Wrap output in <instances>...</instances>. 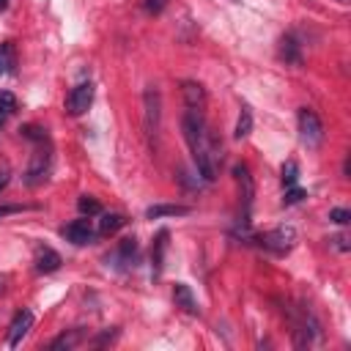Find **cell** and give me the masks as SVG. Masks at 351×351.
I'll return each instance as SVG.
<instances>
[{"mask_svg":"<svg viewBox=\"0 0 351 351\" xmlns=\"http://www.w3.org/2000/svg\"><path fill=\"white\" fill-rule=\"evenodd\" d=\"M280 173H282V184H285V186H293V184L299 181V165H296L293 159H288Z\"/></svg>","mask_w":351,"mask_h":351,"instance_id":"20","label":"cell"},{"mask_svg":"<svg viewBox=\"0 0 351 351\" xmlns=\"http://www.w3.org/2000/svg\"><path fill=\"white\" fill-rule=\"evenodd\" d=\"M165 250H167V230H159L154 239V250H151V261H154V277L162 274V263H165Z\"/></svg>","mask_w":351,"mask_h":351,"instance_id":"14","label":"cell"},{"mask_svg":"<svg viewBox=\"0 0 351 351\" xmlns=\"http://www.w3.org/2000/svg\"><path fill=\"white\" fill-rule=\"evenodd\" d=\"M189 206H178V203H156L151 208H145L148 219H162V217H186Z\"/></svg>","mask_w":351,"mask_h":351,"instance_id":"12","label":"cell"},{"mask_svg":"<svg viewBox=\"0 0 351 351\" xmlns=\"http://www.w3.org/2000/svg\"><path fill=\"white\" fill-rule=\"evenodd\" d=\"M0 288H3V285H0Z\"/></svg>","mask_w":351,"mask_h":351,"instance_id":"33","label":"cell"},{"mask_svg":"<svg viewBox=\"0 0 351 351\" xmlns=\"http://www.w3.org/2000/svg\"><path fill=\"white\" fill-rule=\"evenodd\" d=\"M93 104V85L90 82H80V85H74L71 88V93L66 96V112L69 115H82V112H88V107Z\"/></svg>","mask_w":351,"mask_h":351,"instance_id":"4","label":"cell"},{"mask_svg":"<svg viewBox=\"0 0 351 351\" xmlns=\"http://www.w3.org/2000/svg\"><path fill=\"white\" fill-rule=\"evenodd\" d=\"M299 140L307 148H318L321 140H324V123L315 115V110H310V107H302L299 110Z\"/></svg>","mask_w":351,"mask_h":351,"instance_id":"2","label":"cell"},{"mask_svg":"<svg viewBox=\"0 0 351 351\" xmlns=\"http://www.w3.org/2000/svg\"><path fill=\"white\" fill-rule=\"evenodd\" d=\"M250 132H252V110L244 104V107H241V112H239V121H236V132H233V137H236V140H244Z\"/></svg>","mask_w":351,"mask_h":351,"instance_id":"17","label":"cell"},{"mask_svg":"<svg viewBox=\"0 0 351 351\" xmlns=\"http://www.w3.org/2000/svg\"><path fill=\"white\" fill-rule=\"evenodd\" d=\"M123 225H126V217H123V214H104L96 233H99V236H112V233H118Z\"/></svg>","mask_w":351,"mask_h":351,"instance_id":"15","label":"cell"},{"mask_svg":"<svg viewBox=\"0 0 351 351\" xmlns=\"http://www.w3.org/2000/svg\"><path fill=\"white\" fill-rule=\"evenodd\" d=\"M60 233H63V239H69V241L77 244V247L90 244V241L96 239V230L90 228L88 219H74V222H69L66 228H60Z\"/></svg>","mask_w":351,"mask_h":351,"instance_id":"7","label":"cell"},{"mask_svg":"<svg viewBox=\"0 0 351 351\" xmlns=\"http://www.w3.org/2000/svg\"><path fill=\"white\" fill-rule=\"evenodd\" d=\"M16 110V96L11 90H0V115H8Z\"/></svg>","mask_w":351,"mask_h":351,"instance_id":"23","label":"cell"},{"mask_svg":"<svg viewBox=\"0 0 351 351\" xmlns=\"http://www.w3.org/2000/svg\"><path fill=\"white\" fill-rule=\"evenodd\" d=\"M332 241H335V247H337V250H343V252H346V250H348V244H346V241H348V239H346V236H335V239H332Z\"/></svg>","mask_w":351,"mask_h":351,"instance_id":"26","label":"cell"},{"mask_svg":"<svg viewBox=\"0 0 351 351\" xmlns=\"http://www.w3.org/2000/svg\"><path fill=\"white\" fill-rule=\"evenodd\" d=\"M181 129H184L186 145H189V151H192V159H195V165H197V173H200L206 181H214V178H217V159H219L222 154H217L219 145H217V140L208 134L203 112L186 110V115H184V121H181Z\"/></svg>","mask_w":351,"mask_h":351,"instance_id":"1","label":"cell"},{"mask_svg":"<svg viewBox=\"0 0 351 351\" xmlns=\"http://www.w3.org/2000/svg\"><path fill=\"white\" fill-rule=\"evenodd\" d=\"M5 184H8V173H0V192L5 189Z\"/></svg>","mask_w":351,"mask_h":351,"instance_id":"28","label":"cell"},{"mask_svg":"<svg viewBox=\"0 0 351 351\" xmlns=\"http://www.w3.org/2000/svg\"><path fill=\"white\" fill-rule=\"evenodd\" d=\"M8 8V0H0V11H5Z\"/></svg>","mask_w":351,"mask_h":351,"instance_id":"30","label":"cell"},{"mask_svg":"<svg viewBox=\"0 0 351 351\" xmlns=\"http://www.w3.org/2000/svg\"><path fill=\"white\" fill-rule=\"evenodd\" d=\"M30 326H33V313H30V310H19L16 318H14L11 326H8V346L16 348V346L22 343V337L30 332Z\"/></svg>","mask_w":351,"mask_h":351,"instance_id":"8","label":"cell"},{"mask_svg":"<svg viewBox=\"0 0 351 351\" xmlns=\"http://www.w3.org/2000/svg\"><path fill=\"white\" fill-rule=\"evenodd\" d=\"M143 104H145V132L154 137L159 132V115H162V99L156 88H145L143 93Z\"/></svg>","mask_w":351,"mask_h":351,"instance_id":"6","label":"cell"},{"mask_svg":"<svg viewBox=\"0 0 351 351\" xmlns=\"http://www.w3.org/2000/svg\"><path fill=\"white\" fill-rule=\"evenodd\" d=\"M5 71V60H3V52H0V74Z\"/></svg>","mask_w":351,"mask_h":351,"instance_id":"29","label":"cell"},{"mask_svg":"<svg viewBox=\"0 0 351 351\" xmlns=\"http://www.w3.org/2000/svg\"><path fill=\"white\" fill-rule=\"evenodd\" d=\"M280 58H282V60H288V63H293V66H299V63H302L299 44L293 41V36H285V38L280 41Z\"/></svg>","mask_w":351,"mask_h":351,"instance_id":"16","label":"cell"},{"mask_svg":"<svg viewBox=\"0 0 351 351\" xmlns=\"http://www.w3.org/2000/svg\"><path fill=\"white\" fill-rule=\"evenodd\" d=\"M58 269H60V255L52 247H38V252H36V271L52 274Z\"/></svg>","mask_w":351,"mask_h":351,"instance_id":"11","label":"cell"},{"mask_svg":"<svg viewBox=\"0 0 351 351\" xmlns=\"http://www.w3.org/2000/svg\"><path fill=\"white\" fill-rule=\"evenodd\" d=\"M80 337H82V332H80V329H74V332H69V335L63 332L60 337H55V340L49 343V348H52V351H60V348H74V346L80 343Z\"/></svg>","mask_w":351,"mask_h":351,"instance_id":"18","label":"cell"},{"mask_svg":"<svg viewBox=\"0 0 351 351\" xmlns=\"http://www.w3.org/2000/svg\"><path fill=\"white\" fill-rule=\"evenodd\" d=\"M47 173H49V151H38L36 159H33V165H30V170H27V178L25 181L30 186H36V184H41L47 178Z\"/></svg>","mask_w":351,"mask_h":351,"instance_id":"10","label":"cell"},{"mask_svg":"<svg viewBox=\"0 0 351 351\" xmlns=\"http://www.w3.org/2000/svg\"><path fill=\"white\" fill-rule=\"evenodd\" d=\"M145 8L154 11V14H159V11L165 8V0H145Z\"/></svg>","mask_w":351,"mask_h":351,"instance_id":"25","label":"cell"},{"mask_svg":"<svg viewBox=\"0 0 351 351\" xmlns=\"http://www.w3.org/2000/svg\"><path fill=\"white\" fill-rule=\"evenodd\" d=\"M0 126H3V115H0Z\"/></svg>","mask_w":351,"mask_h":351,"instance_id":"31","label":"cell"},{"mask_svg":"<svg viewBox=\"0 0 351 351\" xmlns=\"http://www.w3.org/2000/svg\"><path fill=\"white\" fill-rule=\"evenodd\" d=\"M77 208H80V214H85V217H93V214H101V206L93 200V197H88V195H82L80 200H77Z\"/></svg>","mask_w":351,"mask_h":351,"instance_id":"21","label":"cell"},{"mask_svg":"<svg viewBox=\"0 0 351 351\" xmlns=\"http://www.w3.org/2000/svg\"><path fill=\"white\" fill-rule=\"evenodd\" d=\"M184 101H186V110H195V112H203L206 110V90L203 85L197 82H184Z\"/></svg>","mask_w":351,"mask_h":351,"instance_id":"9","label":"cell"},{"mask_svg":"<svg viewBox=\"0 0 351 351\" xmlns=\"http://www.w3.org/2000/svg\"><path fill=\"white\" fill-rule=\"evenodd\" d=\"M118 258H123L126 263L134 266V258H137V239H123L121 247H118Z\"/></svg>","mask_w":351,"mask_h":351,"instance_id":"19","label":"cell"},{"mask_svg":"<svg viewBox=\"0 0 351 351\" xmlns=\"http://www.w3.org/2000/svg\"><path fill=\"white\" fill-rule=\"evenodd\" d=\"M302 197H307V192L302 189V186H285V197H282V206H293V203H299Z\"/></svg>","mask_w":351,"mask_h":351,"instance_id":"22","label":"cell"},{"mask_svg":"<svg viewBox=\"0 0 351 351\" xmlns=\"http://www.w3.org/2000/svg\"><path fill=\"white\" fill-rule=\"evenodd\" d=\"M16 211H22V206H0V217H5V214H16Z\"/></svg>","mask_w":351,"mask_h":351,"instance_id":"27","label":"cell"},{"mask_svg":"<svg viewBox=\"0 0 351 351\" xmlns=\"http://www.w3.org/2000/svg\"><path fill=\"white\" fill-rule=\"evenodd\" d=\"M173 299H176V304L184 310V313H197L200 307H197V302H195V296H192V291H189V285H184V282H176V288H173Z\"/></svg>","mask_w":351,"mask_h":351,"instance_id":"13","label":"cell"},{"mask_svg":"<svg viewBox=\"0 0 351 351\" xmlns=\"http://www.w3.org/2000/svg\"><path fill=\"white\" fill-rule=\"evenodd\" d=\"M258 244H261L263 250L274 252V255H285V252L296 244V230H293L291 225H280V228L263 233V236L258 239Z\"/></svg>","mask_w":351,"mask_h":351,"instance_id":"3","label":"cell"},{"mask_svg":"<svg viewBox=\"0 0 351 351\" xmlns=\"http://www.w3.org/2000/svg\"><path fill=\"white\" fill-rule=\"evenodd\" d=\"M233 176H236V181H239V189H241V200H244V211H241V225L247 228V225H250V211H252V197H255L252 176H250L247 165H236V167H233Z\"/></svg>","mask_w":351,"mask_h":351,"instance_id":"5","label":"cell"},{"mask_svg":"<svg viewBox=\"0 0 351 351\" xmlns=\"http://www.w3.org/2000/svg\"><path fill=\"white\" fill-rule=\"evenodd\" d=\"M329 219L337 222V225H346V222L351 219V214H348V208H332V211H329Z\"/></svg>","mask_w":351,"mask_h":351,"instance_id":"24","label":"cell"},{"mask_svg":"<svg viewBox=\"0 0 351 351\" xmlns=\"http://www.w3.org/2000/svg\"><path fill=\"white\" fill-rule=\"evenodd\" d=\"M340 3H348V0H340Z\"/></svg>","mask_w":351,"mask_h":351,"instance_id":"32","label":"cell"}]
</instances>
